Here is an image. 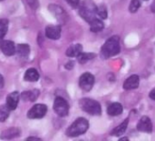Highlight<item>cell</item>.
I'll return each instance as SVG.
<instances>
[{
  "instance_id": "277c9868",
  "label": "cell",
  "mask_w": 155,
  "mask_h": 141,
  "mask_svg": "<svg viewBox=\"0 0 155 141\" xmlns=\"http://www.w3.org/2000/svg\"><path fill=\"white\" fill-rule=\"evenodd\" d=\"M81 108L93 116H100L102 113V108L99 102L91 98H82L79 102Z\"/></svg>"
},
{
  "instance_id": "cb8c5ba5",
  "label": "cell",
  "mask_w": 155,
  "mask_h": 141,
  "mask_svg": "<svg viewBox=\"0 0 155 141\" xmlns=\"http://www.w3.org/2000/svg\"><path fill=\"white\" fill-rule=\"evenodd\" d=\"M10 111L11 110L6 107V105L0 106V122H4L7 119Z\"/></svg>"
},
{
  "instance_id": "e0dca14e",
  "label": "cell",
  "mask_w": 155,
  "mask_h": 141,
  "mask_svg": "<svg viewBox=\"0 0 155 141\" xmlns=\"http://www.w3.org/2000/svg\"><path fill=\"white\" fill-rule=\"evenodd\" d=\"M19 135H20V130L18 129L10 128V129L2 132L1 139H11L15 138V137H18Z\"/></svg>"
},
{
  "instance_id": "83f0119b",
  "label": "cell",
  "mask_w": 155,
  "mask_h": 141,
  "mask_svg": "<svg viewBox=\"0 0 155 141\" xmlns=\"http://www.w3.org/2000/svg\"><path fill=\"white\" fill-rule=\"evenodd\" d=\"M72 7L75 8L80 5V0H65Z\"/></svg>"
},
{
  "instance_id": "2e32d148",
  "label": "cell",
  "mask_w": 155,
  "mask_h": 141,
  "mask_svg": "<svg viewBox=\"0 0 155 141\" xmlns=\"http://www.w3.org/2000/svg\"><path fill=\"white\" fill-rule=\"evenodd\" d=\"M123 110H124L123 106L120 103H113L108 107L107 113L112 117H115L121 115L123 113Z\"/></svg>"
},
{
  "instance_id": "d6986e66",
  "label": "cell",
  "mask_w": 155,
  "mask_h": 141,
  "mask_svg": "<svg viewBox=\"0 0 155 141\" xmlns=\"http://www.w3.org/2000/svg\"><path fill=\"white\" fill-rule=\"evenodd\" d=\"M89 24H90L91 31H93V32H100V31H102V30L104 29V22H103L101 19H99L98 17L95 18V19H94V20H93L92 22H90Z\"/></svg>"
},
{
  "instance_id": "5b68a950",
  "label": "cell",
  "mask_w": 155,
  "mask_h": 141,
  "mask_svg": "<svg viewBox=\"0 0 155 141\" xmlns=\"http://www.w3.org/2000/svg\"><path fill=\"white\" fill-rule=\"evenodd\" d=\"M54 110L59 117H66L69 113V105L64 98L57 97L54 102Z\"/></svg>"
},
{
  "instance_id": "f546056e",
  "label": "cell",
  "mask_w": 155,
  "mask_h": 141,
  "mask_svg": "<svg viewBox=\"0 0 155 141\" xmlns=\"http://www.w3.org/2000/svg\"><path fill=\"white\" fill-rule=\"evenodd\" d=\"M150 98H151L153 100H155V88L150 92Z\"/></svg>"
},
{
  "instance_id": "4dcf8cb0",
  "label": "cell",
  "mask_w": 155,
  "mask_h": 141,
  "mask_svg": "<svg viewBox=\"0 0 155 141\" xmlns=\"http://www.w3.org/2000/svg\"><path fill=\"white\" fill-rule=\"evenodd\" d=\"M4 87V77L2 75H0V88Z\"/></svg>"
},
{
  "instance_id": "8fae6325",
  "label": "cell",
  "mask_w": 155,
  "mask_h": 141,
  "mask_svg": "<svg viewBox=\"0 0 155 141\" xmlns=\"http://www.w3.org/2000/svg\"><path fill=\"white\" fill-rule=\"evenodd\" d=\"M61 30L60 26H47L45 27V36L50 39L56 40L61 36Z\"/></svg>"
},
{
  "instance_id": "4316f807",
  "label": "cell",
  "mask_w": 155,
  "mask_h": 141,
  "mask_svg": "<svg viewBox=\"0 0 155 141\" xmlns=\"http://www.w3.org/2000/svg\"><path fill=\"white\" fill-rule=\"evenodd\" d=\"M26 2L33 9H36L38 7V0H26Z\"/></svg>"
},
{
  "instance_id": "7402d4cb",
  "label": "cell",
  "mask_w": 155,
  "mask_h": 141,
  "mask_svg": "<svg viewBox=\"0 0 155 141\" xmlns=\"http://www.w3.org/2000/svg\"><path fill=\"white\" fill-rule=\"evenodd\" d=\"M94 57H95V54L94 53H84V52H82L77 57V59H78L79 63L84 64L87 61H89V60H91V59H93Z\"/></svg>"
},
{
  "instance_id": "52a82bcc",
  "label": "cell",
  "mask_w": 155,
  "mask_h": 141,
  "mask_svg": "<svg viewBox=\"0 0 155 141\" xmlns=\"http://www.w3.org/2000/svg\"><path fill=\"white\" fill-rule=\"evenodd\" d=\"M94 84V77L91 73H84L79 79V86L84 91H90Z\"/></svg>"
},
{
  "instance_id": "9a60e30c",
  "label": "cell",
  "mask_w": 155,
  "mask_h": 141,
  "mask_svg": "<svg viewBox=\"0 0 155 141\" xmlns=\"http://www.w3.org/2000/svg\"><path fill=\"white\" fill-rule=\"evenodd\" d=\"M25 81H29V82H35L39 79V73L35 68H28L25 73V77H24Z\"/></svg>"
},
{
  "instance_id": "1f68e13d",
  "label": "cell",
  "mask_w": 155,
  "mask_h": 141,
  "mask_svg": "<svg viewBox=\"0 0 155 141\" xmlns=\"http://www.w3.org/2000/svg\"><path fill=\"white\" fill-rule=\"evenodd\" d=\"M26 140H41V139H38V138H32V137H30V138H27V139H26Z\"/></svg>"
},
{
  "instance_id": "7a4b0ae2",
  "label": "cell",
  "mask_w": 155,
  "mask_h": 141,
  "mask_svg": "<svg viewBox=\"0 0 155 141\" xmlns=\"http://www.w3.org/2000/svg\"><path fill=\"white\" fill-rule=\"evenodd\" d=\"M120 38L117 36H114L106 40L101 49V55L104 58H110L120 53Z\"/></svg>"
},
{
  "instance_id": "f1b7e54d",
  "label": "cell",
  "mask_w": 155,
  "mask_h": 141,
  "mask_svg": "<svg viewBox=\"0 0 155 141\" xmlns=\"http://www.w3.org/2000/svg\"><path fill=\"white\" fill-rule=\"evenodd\" d=\"M74 67V62L73 61H70V62H68V64H66L65 65V68H67V69H72V67Z\"/></svg>"
},
{
  "instance_id": "6da1fadb",
  "label": "cell",
  "mask_w": 155,
  "mask_h": 141,
  "mask_svg": "<svg viewBox=\"0 0 155 141\" xmlns=\"http://www.w3.org/2000/svg\"><path fill=\"white\" fill-rule=\"evenodd\" d=\"M97 5L93 0H84L79 5V15L86 22L90 23L97 18Z\"/></svg>"
},
{
  "instance_id": "9c48e42d",
  "label": "cell",
  "mask_w": 155,
  "mask_h": 141,
  "mask_svg": "<svg viewBox=\"0 0 155 141\" xmlns=\"http://www.w3.org/2000/svg\"><path fill=\"white\" fill-rule=\"evenodd\" d=\"M19 98H20V94L17 91H15V92L8 94L6 97V101H5L6 107L10 110H15L18 105Z\"/></svg>"
},
{
  "instance_id": "44dd1931",
  "label": "cell",
  "mask_w": 155,
  "mask_h": 141,
  "mask_svg": "<svg viewBox=\"0 0 155 141\" xmlns=\"http://www.w3.org/2000/svg\"><path fill=\"white\" fill-rule=\"evenodd\" d=\"M15 52L19 57H26L30 53V46L26 44H19L16 46Z\"/></svg>"
},
{
  "instance_id": "d6a6232c",
  "label": "cell",
  "mask_w": 155,
  "mask_h": 141,
  "mask_svg": "<svg viewBox=\"0 0 155 141\" xmlns=\"http://www.w3.org/2000/svg\"><path fill=\"white\" fill-rule=\"evenodd\" d=\"M151 9H152V11L155 13V0L153 1V3L152 4V6H151Z\"/></svg>"
},
{
  "instance_id": "3957f363",
  "label": "cell",
  "mask_w": 155,
  "mask_h": 141,
  "mask_svg": "<svg viewBox=\"0 0 155 141\" xmlns=\"http://www.w3.org/2000/svg\"><path fill=\"white\" fill-rule=\"evenodd\" d=\"M89 128V123L87 119L84 118H79L77 119L67 129L66 135L71 138L78 137L83 134H84Z\"/></svg>"
},
{
  "instance_id": "e575fe53",
  "label": "cell",
  "mask_w": 155,
  "mask_h": 141,
  "mask_svg": "<svg viewBox=\"0 0 155 141\" xmlns=\"http://www.w3.org/2000/svg\"><path fill=\"white\" fill-rule=\"evenodd\" d=\"M0 1H3V0H0Z\"/></svg>"
},
{
  "instance_id": "5bb4252c",
  "label": "cell",
  "mask_w": 155,
  "mask_h": 141,
  "mask_svg": "<svg viewBox=\"0 0 155 141\" xmlns=\"http://www.w3.org/2000/svg\"><path fill=\"white\" fill-rule=\"evenodd\" d=\"M39 96V91L37 89L30 90V91H25L20 95L21 99L24 101H35Z\"/></svg>"
},
{
  "instance_id": "d4e9b609",
  "label": "cell",
  "mask_w": 155,
  "mask_h": 141,
  "mask_svg": "<svg viewBox=\"0 0 155 141\" xmlns=\"http://www.w3.org/2000/svg\"><path fill=\"white\" fill-rule=\"evenodd\" d=\"M97 15L102 19H105L107 17V9L104 5H101L97 7Z\"/></svg>"
},
{
  "instance_id": "484cf974",
  "label": "cell",
  "mask_w": 155,
  "mask_h": 141,
  "mask_svg": "<svg viewBox=\"0 0 155 141\" xmlns=\"http://www.w3.org/2000/svg\"><path fill=\"white\" fill-rule=\"evenodd\" d=\"M141 6V3L140 0H132L130 3V6H129V10L131 13H135Z\"/></svg>"
},
{
  "instance_id": "836d02e7",
  "label": "cell",
  "mask_w": 155,
  "mask_h": 141,
  "mask_svg": "<svg viewBox=\"0 0 155 141\" xmlns=\"http://www.w3.org/2000/svg\"><path fill=\"white\" fill-rule=\"evenodd\" d=\"M120 140H128V138H123V139H120Z\"/></svg>"
},
{
  "instance_id": "603a6c76",
  "label": "cell",
  "mask_w": 155,
  "mask_h": 141,
  "mask_svg": "<svg viewBox=\"0 0 155 141\" xmlns=\"http://www.w3.org/2000/svg\"><path fill=\"white\" fill-rule=\"evenodd\" d=\"M8 29V20L7 19H0V40L5 36Z\"/></svg>"
},
{
  "instance_id": "4fadbf2b",
  "label": "cell",
  "mask_w": 155,
  "mask_h": 141,
  "mask_svg": "<svg viewBox=\"0 0 155 141\" xmlns=\"http://www.w3.org/2000/svg\"><path fill=\"white\" fill-rule=\"evenodd\" d=\"M83 52V46L80 44H74L70 46L66 50V56L69 57H77Z\"/></svg>"
},
{
  "instance_id": "7c38bea8",
  "label": "cell",
  "mask_w": 155,
  "mask_h": 141,
  "mask_svg": "<svg viewBox=\"0 0 155 141\" xmlns=\"http://www.w3.org/2000/svg\"><path fill=\"white\" fill-rule=\"evenodd\" d=\"M140 82V78L137 75H132L129 77L124 83V88L126 90H131V89H135L138 88Z\"/></svg>"
},
{
  "instance_id": "ac0fdd59",
  "label": "cell",
  "mask_w": 155,
  "mask_h": 141,
  "mask_svg": "<svg viewBox=\"0 0 155 141\" xmlns=\"http://www.w3.org/2000/svg\"><path fill=\"white\" fill-rule=\"evenodd\" d=\"M128 123H129V119H126L121 125H119L118 127H116L112 132H111V135L114 136V137H119V136H122L125 131H126V129L128 127Z\"/></svg>"
},
{
  "instance_id": "ffe728a7",
  "label": "cell",
  "mask_w": 155,
  "mask_h": 141,
  "mask_svg": "<svg viewBox=\"0 0 155 141\" xmlns=\"http://www.w3.org/2000/svg\"><path fill=\"white\" fill-rule=\"evenodd\" d=\"M49 10H50L57 18H59V20L64 19V16L65 15V13H64V11L63 10V8H61L60 6L54 5V4H52V5H49Z\"/></svg>"
},
{
  "instance_id": "30bf717a",
  "label": "cell",
  "mask_w": 155,
  "mask_h": 141,
  "mask_svg": "<svg viewBox=\"0 0 155 141\" xmlns=\"http://www.w3.org/2000/svg\"><path fill=\"white\" fill-rule=\"evenodd\" d=\"M137 129L139 131L146 132V133L152 132L153 131V123H152L150 118H148L146 116L143 117L137 124Z\"/></svg>"
},
{
  "instance_id": "ba28073f",
  "label": "cell",
  "mask_w": 155,
  "mask_h": 141,
  "mask_svg": "<svg viewBox=\"0 0 155 141\" xmlns=\"http://www.w3.org/2000/svg\"><path fill=\"white\" fill-rule=\"evenodd\" d=\"M15 46L14 42L10 40H0V50L4 55L7 57H11L15 53Z\"/></svg>"
},
{
  "instance_id": "8992f818",
  "label": "cell",
  "mask_w": 155,
  "mask_h": 141,
  "mask_svg": "<svg viewBox=\"0 0 155 141\" xmlns=\"http://www.w3.org/2000/svg\"><path fill=\"white\" fill-rule=\"evenodd\" d=\"M47 112V107L45 104H35L27 112V118L31 119H42Z\"/></svg>"
}]
</instances>
